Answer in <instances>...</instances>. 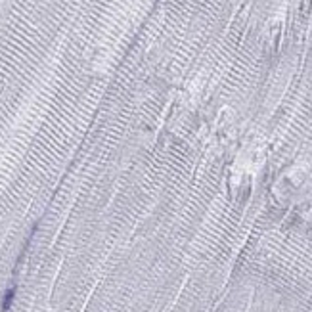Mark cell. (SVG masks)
Here are the masks:
<instances>
[{
  "label": "cell",
  "mask_w": 312,
  "mask_h": 312,
  "mask_svg": "<svg viewBox=\"0 0 312 312\" xmlns=\"http://www.w3.org/2000/svg\"><path fill=\"white\" fill-rule=\"evenodd\" d=\"M14 299H15V287H10L6 289L4 297H2V305H0V312H8L14 305Z\"/></svg>",
  "instance_id": "cell-1"
}]
</instances>
